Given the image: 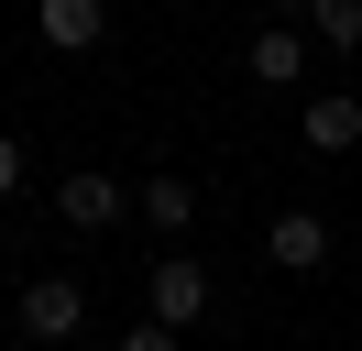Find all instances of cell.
<instances>
[{"label": "cell", "mask_w": 362, "mask_h": 351, "mask_svg": "<svg viewBox=\"0 0 362 351\" xmlns=\"http://www.w3.org/2000/svg\"><path fill=\"white\" fill-rule=\"evenodd\" d=\"M274 22H308V0H274Z\"/></svg>", "instance_id": "12"}, {"label": "cell", "mask_w": 362, "mask_h": 351, "mask_svg": "<svg viewBox=\"0 0 362 351\" xmlns=\"http://www.w3.org/2000/svg\"><path fill=\"white\" fill-rule=\"evenodd\" d=\"M33 33H45L55 55H88V44L110 33V0H33Z\"/></svg>", "instance_id": "5"}, {"label": "cell", "mask_w": 362, "mask_h": 351, "mask_svg": "<svg viewBox=\"0 0 362 351\" xmlns=\"http://www.w3.org/2000/svg\"><path fill=\"white\" fill-rule=\"evenodd\" d=\"M132 209L154 219V231H187V219H198V176H143V187H132Z\"/></svg>", "instance_id": "8"}, {"label": "cell", "mask_w": 362, "mask_h": 351, "mask_svg": "<svg viewBox=\"0 0 362 351\" xmlns=\"http://www.w3.org/2000/svg\"><path fill=\"white\" fill-rule=\"evenodd\" d=\"M154 318H165V329H198V318H209V263H187V253L154 263Z\"/></svg>", "instance_id": "4"}, {"label": "cell", "mask_w": 362, "mask_h": 351, "mask_svg": "<svg viewBox=\"0 0 362 351\" xmlns=\"http://www.w3.org/2000/svg\"><path fill=\"white\" fill-rule=\"evenodd\" d=\"M242 66H252V88H308V33L296 22H264Z\"/></svg>", "instance_id": "6"}, {"label": "cell", "mask_w": 362, "mask_h": 351, "mask_svg": "<svg viewBox=\"0 0 362 351\" xmlns=\"http://www.w3.org/2000/svg\"><path fill=\"white\" fill-rule=\"evenodd\" d=\"M77 329H88V285H77V275H33L23 285V340H77Z\"/></svg>", "instance_id": "1"}, {"label": "cell", "mask_w": 362, "mask_h": 351, "mask_svg": "<svg viewBox=\"0 0 362 351\" xmlns=\"http://www.w3.org/2000/svg\"><path fill=\"white\" fill-rule=\"evenodd\" d=\"M264 253L286 263V275H318V263H329V219H318V209H274Z\"/></svg>", "instance_id": "7"}, {"label": "cell", "mask_w": 362, "mask_h": 351, "mask_svg": "<svg viewBox=\"0 0 362 351\" xmlns=\"http://www.w3.org/2000/svg\"><path fill=\"white\" fill-rule=\"evenodd\" d=\"M23 176H33V165H23V143H11V132H0V197L23 187Z\"/></svg>", "instance_id": "11"}, {"label": "cell", "mask_w": 362, "mask_h": 351, "mask_svg": "<svg viewBox=\"0 0 362 351\" xmlns=\"http://www.w3.org/2000/svg\"><path fill=\"white\" fill-rule=\"evenodd\" d=\"M296 132H308V154H351L362 143V99L351 88H308L296 99Z\"/></svg>", "instance_id": "2"}, {"label": "cell", "mask_w": 362, "mask_h": 351, "mask_svg": "<svg viewBox=\"0 0 362 351\" xmlns=\"http://www.w3.org/2000/svg\"><path fill=\"white\" fill-rule=\"evenodd\" d=\"M121 351H187V340H176L165 318H132V329H121Z\"/></svg>", "instance_id": "10"}, {"label": "cell", "mask_w": 362, "mask_h": 351, "mask_svg": "<svg viewBox=\"0 0 362 351\" xmlns=\"http://www.w3.org/2000/svg\"><path fill=\"white\" fill-rule=\"evenodd\" d=\"M121 197H132V187H121V176H55V219H66V231H110V219H121Z\"/></svg>", "instance_id": "3"}, {"label": "cell", "mask_w": 362, "mask_h": 351, "mask_svg": "<svg viewBox=\"0 0 362 351\" xmlns=\"http://www.w3.org/2000/svg\"><path fill=\"white\" fill-rule=\"evenodd\" d=\"M308 33L329 44V55H351L362 44V0H308Z\"/></svg>", "instance_id": "9"}]
</instances>
